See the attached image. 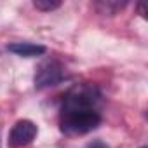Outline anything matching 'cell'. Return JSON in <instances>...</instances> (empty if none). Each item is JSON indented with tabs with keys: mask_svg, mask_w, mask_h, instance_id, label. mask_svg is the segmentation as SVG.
I'll use <instances>...</instances> for the list:
<instances>
[{
	"mask_svg": "<svg viewBox=\"0 0 148 148\" xmlns=\"http://www.w3.org/2000/svg\"><path fill=\"white\" fill-rule=\"evenodd\" d=\"M127 2H99L98 7L103 9V12H108V14H115L117 11H120L122 7H125Z\"/></svg>",
	"mask_w": 148,
	"mask_h": 148,
	"instance_id": "52a82bcc",
	"label": "cell"
},
{
	"mask_svg": "<svg viewBox=\"0 0 148 148\" xmlns=\"http://www.w3.org/2000/svg\"><path fill=\"white\" fill-rule=\"evenodd\" d=\"M7 51L14 52L16 56H21V58H37V56H42L45 54V45H40V44H32V42H14V44H9L7 45Z\"/></svg>",
	"mask_w": 148,
	"mask_h": 148,
	"instance_id": "5b68a950",
	"label": "cell"
},
{
	"mask_svg": "<svg viewBox=\"0 0 148 148\" xmlns=\"http://www.w3.org/2000/svg\"><path fill=\"white\" fill-rule=\"evenodd\" d=\"M101 124V113L94 108H71L61 110L59 117V129L66 136H82Z\"/></svg>",
	"mask_w": 148,
	"mask_h": 148,
	"instance_id": "6da1fadb",
	"label": "cell"
},
{
	"mask_svg": "<svg viewBox=\"0 0 148 148\" xmlns=\"http://www.w3.org/2000/svg\"><path fill=\"white\" fill-rule=\"evenodd\" d=\"M64 77H66V71L59 61H54V59L44 61L37 68V73H35V87L38 91L47 89V87H54V86L61 84L64 80Z\"/></svg>",
	"mask_w": 148,
	"mask_h": 148,
	"instance_id": "3957f363",
	"label": "cell"
},
{
	"mask_svg": "<svg viewBox=\"0 0 148 148\" xmlns=\"http://www.w3.org/2000/svg\"><path fill=\"white\" fill-rule=\"evenodd\" d=\"M143 148H145V146H143Z\"/></svg>",
	"mask_w": 148,
	"mask_h": 148,
	"instance_id": "9c48e42d",
	"label": "cell"
},
{
	"mask_svg": "<svg viewBox=\"0 0 148 148\" xmlns=\"http://www.w3.org/2000/svg\"><path fill=\"white\" fill-rule=\"evenodd\" d=\"M37 132H38V127L35 122H32L28 119L18 120L12 125V129L9 131L7 146L9 148H26L28 145L33 143V139L37 138Z\"/></svg>",
	"mask_w": 148,
	"mask_h": 148,
	"instance_id": "277c9868",
	"label": "cell"
},
{
	"mask_svg": "<svg viewBox=\"0 0 148 148\" xmlns=\"http://www.w3.org/2000/svg\"><path fill=\"white\" fill-rule=\"evenodd\" d=\"M86 148H110L106 143H103V141H99V139H96V141H91Z\"/></svg>",
	"mask_w": 148,
	"mask_h": 148,
	"instance_id": "ba28073f",
	"label": "cell"
},
{
	"mask_svg": "<svg viewBox=\"0 0 148 148\" xmlns=\"http://www.w3.org/2000/svg\"><path fill=\"white\" fill-rule=\"evenodd\" d=\"M33 7L38 9V11H44V12H51L54 9H59L61 2H58V0H35Z\"/></svg>",
	"mask_w": 148,
	"mask_h": 148,
	"instance_id": "8992f818",
	"label": "cell"
},
{
	"mask_svg": "<svg viewBox=\"0 0 148 148\" xmlns=\"http://www.w3.org/2000/svg\"><path fill=\"white\" fill-rule=\"evenodd\" d=\"M101 101V92L92 84H77L73 86L64 99L61 110H71V108H94L98 110V105Z\"/></svg>",
	"mask_w": 148,
	"mask_h": 148,
	"instance_id": "7a4b0ae2",
	"label": "cell"
}]
</instances>
